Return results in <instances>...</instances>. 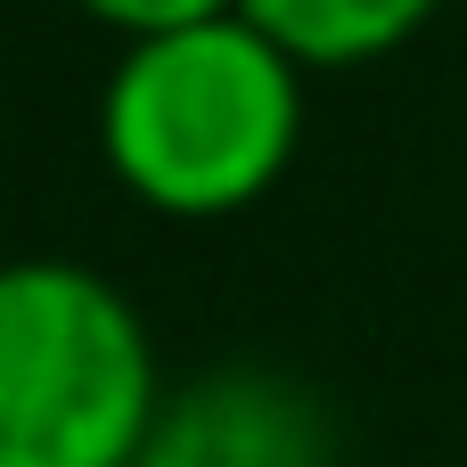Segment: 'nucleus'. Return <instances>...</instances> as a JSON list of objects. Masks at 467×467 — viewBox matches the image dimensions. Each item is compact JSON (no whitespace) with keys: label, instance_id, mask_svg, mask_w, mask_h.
<instances>
[{"label":"nucleus","instance_id":"f257e3e1","mask_svg":"<svg viewBox=\"0 0 467 467\" xmlns=\"http://www.w3.org/2000/svg\"><path fill=\"white\" fill-rule=\"evenodd\" d=\"M312 123V74L246 16L123 41L99 82V164L164 222L254 213Z\"/></svg>","mask_w":467,"mask_h":467},{"label":"nucleus","instance_id":"f03ea898","mask_svg":"<svg viewBox=\"0 0 467 467\" xmlns=\"http://www.w3.org/2000/svg\"><path fill=\"white\" fill-rule=\"evenodd\" d=\"M164 402L148 312L74 254L0 263V467H131Z\"/></svg>","mask_w":467,"mask_h":467},{"label":"nucleus","instance_id":"7ed1b4c3","mask_svg":"<svg viewBox=\"0 0 467 467\" xmlns=\"http://www.w3.org/2000/svg\"><path fill=\"white\" fill-rule=\"evenodd\" d=\"M131 467H337V427L304 378L271 361H222L164 386Z\"/></svg>","mask_w":467,"mask_h":467},{"label":"nucleus","instance_id":"20e7f679","mask_svg":"<svg viewBox=\"0 0 467 467\" xmlns=\"http://www.w3.org/2000/svg\"><path fill=\"white\" fill-rule=\"evenodd\" d=\"M451 0H238L246 25H263L304 74H353L394 49H410Z\"/></svg>","mask_w":467,"mask_h":467},{"label":"nucleus","instance_id":"39448f33","mask_svg":"<svg viewBox=\"0 0 467 467\" xmlns=\"http://www.w3.org/2000/svg\"><path fill=\"white\" fill-rule=\"evenodd\" d=\"M90 25H107L115 41H156V33H189L213 16H238V0H74Z\"/></svg>","mask_w":467,"mask_h":467}]
</instances>
